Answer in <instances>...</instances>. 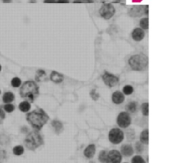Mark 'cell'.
Returning <instances> with one entry per match:
<instances>
[{"label": "cell", "instance_id": "31", "mask_svg": "<svg viewBox=\"0 0 173 163\" xmlns=\"http://www.w3.org/2000/svg\"><path fill=\"white\" fill-rule=\"evenodd\" d=\"M90 97H91V98H92L93 100L96 101V100L99 99L100 95L96 93V91H95V90H92V91H91V92H90Z\"/></svg>", "mask_w": 173, "mask_h": 163}, {"label": "cell", "instance_id": "7", "mask_svg": "<svg viewBox=\"0 0 173 163\" xmlns=\"http://www.w3.org/2000/svg\"><path fill=\"white\" fill-rule=\"evenodd\" d=\"M132 123V118L128 112H122L118 114L117 118V124L120 128L126 129L130 126Z\"/></svg>", "mask_w": 173, "mask_h": 163}, {"label": "cell", "instance_id": "35", "mask_svg": "<svg viewBox=\"0 0 173 163\" xmlns=\"http://www.w3.org/2000/svg\"><path fill=\"white\" fill-rule=\"evenodd\" d=\"M44 3H55L56 0H44Z\"/></svg>", "mask_w": 173, "mask_h": 163}, {"label": "cell", "instance_id": "4", "mask_svg": "<svg viewBox=\"0 0 173 163\" xmlns=\"http://www.w3.org/2000/svg\"><path fill=\"white\" fill-rule=\"evenodd\" d=\"M43 144V138L38 132H31L25 138V145L31 150H35Z\"/></svg>", "mask_w": 173, "mask_h": 163}, {"label": "cell", "instance_id": "2", "mask_svg": "<svg viewBox=\"0 0 173 163\" xmlns=\"http://www.w3.org/2000/svg\"><path fill=\"white\" fill-rule=\"evenodd\" d=\"M20 94L22 98H26L30 102H33L39 96V86L34 81L28 80L21 86Z\"/></svg>", "mask_w": 173, "mask_h": 163}, {"label": "cell", "instance_id": "22", "mask_svg": "<svg viewBox=\"0 0 173 163\" xmlns=\"http://www.w3.org/2000/svg\"><path fill=\"white\" fill-rule=\"evenodd\" d=\"M140 25L143 30H148L149 29V18L148 17H144L140 19Z\"/></svg>", "mask_w": 173, "mask_h": 163}, {"label": "cell", "instance_id": "18", "mask_svg": "<svg viewBox=\"0 0 173 163\" xmlns=\"http://www.w3.org/2000/svg\"><path fill=\"white\" fill-rule=\"evenodd\" d=\"M14 100V95L12 92H6L3 96V102L4 103H10Z\"/></svg>", "mask_w": 173, "mask_h": 163}, {"label": "cell", "instance_id": "15", "mask_svg": "<svg viewBox=\"0 0 173 163\" xmlns=\"http://www.w3.org/2000/svg\"><path fill=\"white\" fill-rule=\"evenodd\" d=\"M95 154V145H89L85 148V150H84V155L86 158H92Z\"/></svg>", "mask_w": 173, "mask_h": 163}, {"label": "cell", "instance_id": "34", "mask_svg": "<svg viewBox=\"0 0 173 163\" xmlns=\"http://www.w3.org/2000/svg\"><path fill=\"white\" fill-rule=\"evenodd\" d=\"M0 118L2 119L5 118V113H4V112L2 109H0Z\"/></svg>", "mask_w": 173, "mask_h": 163}, {"label": "cell", "instance_id": "26", "mask_svg": "<svg viewBox=\"0 0 173 163\" xmlns=\"http://www.w3.org/2000/svg\"><path fill=\"white\" fill-rule=\"evenodd\" d=\"M141 109H142V113L144 116H148L149 115V103H145L142 104V107H141Z\"/></svg>", "mask_w": 173, "mask_h": 163}, {"label": "cell", "instance_id": "1", "mask_svg": "<svg viewBox=\"0 0 173 163\" xmlns=\"http://www.w3.org/2000/svg\"><path fill=\"white\" fill-rule=\"evenodd\" d=\"M48 119L49 117L42 109H36L27 114L26 116V120L29 122V124L38 131L42 129V128L47 124Z\"/></svg>", "mask_w": 173, "mask_h": 163}, {"label": "cell", "instance_id": "6", "mask_svg": "<svg viewBox=\"0 0 173 163\" xmlns=\"http://www.w3.org/2000/svg\"><path fill=\"white\" fill-rule=\"evenodd\" d=\"M108 138L110 142L112 143V144H120L121 142H123V139H124V134H123V132L120 129L113 128L109 132Z\"/></svg>", "mask_w": 173, "mask_h": 163}, {"label": "cell", "instance_id": "36", "mask_svg": "<svg viewBox=\"0 0 173 163\" xmlns=\"http://www.w3.org/2000/svg\"><path fill=\"white\" fill-rule=\"evenodd\" d=\"M2 1H3V3H10V2H11L12 0H2Z\"/></svg>", "mask_w": 173, "mask_h": 163}, {"label": "cell", "instance_id": "24", "mask_svg": "<svg viewBox=\"0 0 173 163\" xmlns=\"http://www.w3.org/2000/svg\"><path fill=\"white\" fill-rule=\"evenodd\" d=\"M123 92L124 95L129 96V95L133 94V92H134V88H133V86H130V85H127V86H125L123 87Z\"/></svg>", "mask_w": 173, "mask_h": 163}, {"label": "cell", "instance_id": "28", "mask_svg": "<svg viewBox=\"0 0 173 163\" xmlns=\"http://www.w3.org/2000/svg\"><path fill=\"white\" fill-rule=\"evenodd\" d=\"M3 108H4V111L7 112V113H12L15 109L14 106L13 104H11V103H7L6 105H4Z\"/></svg>", "mask_w": 173, "mask_h": 163}, {"label": "cell", "instance_id": "9", "mask_svg": "<svg viewBox=\"0 0 173 163\" xmlns=\"http://www.w3.org/2000/svg\"><path fill=\"white\" fill-rule=\"evenodd\" d=\"M102 80H103L104 83L109 87H114L117 86L118 81H119V79L117 76L108 72H106L102 75Z\"/></svg>", "mask_w": 173, "mask_h": 163}, {"label": "cell", "instance_id": "3", "mask_svg": "<svg viewBox=\"0 0 173 163\" xmlns=\"http://www.w3.org/2000/svg\"><path fill=\"white\" fill-rule=\"evenodd\" d=\"M129 66L135 71H143L148 67V58L144 54H136L129 58Z\"/></svg>", "mask_w": 173, "mask_h": 163}, {"label": "cell", "instance_id": "33", "mask_svg": "<svg viewBox=\"0 0 173 163\" xmlns=\"http://www.w3.org/2000/svg\"><path fill=\"white\" fill-rule=\"evenodd\" d=\"M57 3H69V0H56Z\"/></svg>", "mask_w": 173, "mask_h": 163}, {"label": "cell", "instance_id": "20", "mask_svg": "<svg viewBox=\"0 0 173 163\" xmlns=\"http://www.w3.org/2000/svg\"><path fill=\"white\" fill-rule=\"evenodd\" d=\"M140 142L143 144H148L149 143V130L145 129L140 134Z\"/></svg>", "mask_w": 173, "mask_h": 163}, {"label": "cell", "instance_id": "14", "mask_svg": "<svg viewBox=\"0 0 173 163\" xmlns=\"http://www.w3.org/2000/svg\"><path fill=\"white\" fill-rule=\"evenodd\" d=\"M121 153L124 156L129 157L134 154V148L130 145H123V146L121 147Z\"/></svg>", "mask_w": 173, "mask_h": 163}, {"label": "cell", "instance_id": "21", "mask_svg": "<svg viewBox=\"0 0 173 163\" xmlns=\"http://www.w3.org/2000/svg\"><path fill=\"white\" fill-rule=\"evenodd\" d=\"M52 126L55 129L57 134L61 133L62 130H63V124L60 121H58V120H54V121L52 122Z\"/></svg>", "mask_w": 173, "mask_h": 163}, {"label": "cell", "instance_id": "12", "mask_svg": "<svg viewBox=\"0 0 173 163\" xmlns=\"http://www.w3.org/2000/svg\"><path fill=\"white\" fill-rule=\"evenodd\" d=\"M112 103L117 104V105H119V104H122V103L124 102L125 100V97H124V95L123 93H122L121 91H115L114 93L112 94Z\"/></svg>", "mask_w": 173, "mask_h": 163}, {"label": "cell", "instance_id": "23", "mask_svg": "<svg viewBox=\"0 0 173 163\" xmlns=\"http://www.w3.org/2000/svg\"><path fill=\"white\" fill-rule=\"evenodd\" d=\"M24 147L21 146V145H17V146L14 147L13 149V153H14L15 155H21L24 153Z\"/></svg>", "mask_w": 173, "mask_h": 163}, {"label": "cell", "instance_id": "19", "mask_svg": "<svg viewBox=\"0 0 173 163\" xmlns=\"http://www.w3.org/2000/svg\"><path fill=\"white\" fill-rule=\"evenodd\" d=\"M31 103H29V102H26V101H24L22 103H20L19 108H20V110L22 113H27L31 109Z\"/></svg>", "mask_w": 173, "mask_h": 163}, {"label": "cell", "instance_id": "29", "mask_svg": "<svg viewBox=\"0 0 173 163\" xmlns=\"http://www.w3.org/2000/svg\"><path fill=\"white\" fill-rule=\"evenodd\" d=\"M132 163H146L145 160L143 159L142 156L140 155H135L134 157L132 159Z\"/></svg>", "mask_w": 173, "mask_h": 163}, {"label": "cell", "instance_id": "25", "mask_svg": "<svg viewBox=\"0 0 173 163\" xmlns=\"http://www.w3.org/2000/svg\"><path fill=\"white\" fill-rule=\"evenodd\" d=\"M21 80H20V78L18 77H14L11 80V86L14 88H18V87H20L21 86Z\"/></svg>", "mask_w": 173, "mask_h": 163}, {"label": "cell", "instance_id": "13", "mask_svg": "<svg viewBox=\"0 0 173 163\" xmlns=\"http://www.w3.org/2000/svg\"><path fill=\"white\" fill-rule=\"evenodd\" d=\"M50 79L53 82H54V83L59 84L64 81V76L62 75V74H60V73L56 72V71H53V72L51 73Z\"/></svg>", "mask_w": 173, "mask_h": 163}, {"label": "cell", "instance_id": "27", "mask_svg": "<svg viewBox=\"0 0 173 163\" xmlns=\"http://www.w3.org/2000/svg\"><path fill=\"white\" fill-rule=\"evenodd\" d=\"M106 157H107V153L105 150H102L99 155V160L101 163H106Z\"/></svg>", "mask_w": 173, "mask_h": 163}, {"label": "cell", "instance_id": "16", "mask_svg": "<svg viewBox=\"0 0 173 163\" xmlns=\"http://www.w3.org/2000/svg\"><path fill=\"white\" fill-rule=\"evenodd\" d=\"M48 80V78L47 77V73L45 72L44 70L42 69H39L36 71V82H44Z\"/></svg>", "mask_w": 173, "mask_h": 163}, {"label": "cell", "instance_id": "32", "mask_svg": "<svg viewBox=\"0 0 173 163\" xmlns=\"http://www.w3.org/2000/svg\"><path fill=\"white\" fill-rule=\"evenodd\" d=\"M94 0H74V3H91Z\"/></svg>", "mask_w": 173, "mask_h": 163}, {"label": "cell", "instance_id": "8", "mask_svg": "<svg viewBox=\"0 0 173 163\" xmlns=\"http://www.w3.org/2000/svg\"><path fill=\"white\" fill-rule=\"evenodd\" d=\"M148 5H135L133 6L129 9V14L131 16L134 17H139L141 16L143 14H148Z\"/></svg>", "mask_w": 173, "mask_h": 163}, {"label": "cell", "instance_id": "17", "mask_svg": "<svg viewBox=\"0 0 173 163\" xmlns=\"http://www.w3.org/2000/svg\"><path fill=\"white\" fill-rule=\"evenodd\" d=\"M127 108V110L132 113H136L138 110V108H139V105H138L137 102H130V103L128 104V106L126 107Z\"/></svg>", "mask_w": 173, "mask_h": 163}, {"label": "cell", "instance_id": "10", "mask_svg": "<svg viewBox=\"0 0 173 163\" xmlns=\"http://www.w3.org/2000/svg\"><path fill=\"white\" fill-rule=\"evenodd\" d=\"M123 159L122 154L117 150H112L109 151L106 157V163H121Z\"/></svg>", "mask_w": 173, "mask_h": 163}, {"label": "cell", "instance_id": "11", "mask_svg": "<svg viewBox=\"0 0 173 163\" xmlns=\"http://www.w3.org/2000/svg\"><path fill=\"white\" fill-rule=\"evenodd\" d=\"M145 31L141 28H135L132 32V38L135 42H141L145 38Z\"/></svg>", "mask_w": 173, "mask_h": 163}, {"label": "cell", "instance_id": "5", "mask_svg": "<svg viewBox=\"0 0 173 163\" xmlns=\"http://www.w3.org/2000/svg\"><path fill=\"white\" fill-rule=\"evenodd\" d=\"M99 14L104 19L108 20V19H112L115 15L116 8L112 3H104L99 10Z\"/></svg>", "mask_w": 173, "mask_h": 163}, {"label": "cell", "instance_id": "30", "mask_svg": "<svg viewBox=\"0 0 173 163\" xmlns=\"http://www.w3.org/2000/svg\"><path fill=\"white\" fill-rule=\"evenodd\" d=\"M136 150L139 153H141L144 150V145H143V143L141 142H137L136 143Z\"/></svg>", "mask_w": 173, "mask_h": 163}, {"label": "cell", "instance_id": "39", "mask_svg": "<svg viewBox=\"0 0 173 163\" xmlns=\"http://www.w3.org/2000/svg\"><path fill=\"white\" fill-rule=\"evenodd\" d=\"M125 163H127V162H125Z\"/></svg>", "mask_w": 173, "mask_h": 163}, {"label": "cell", "instance_id": "37", "mask_svg": "<svg viewBox=\"0 0 173 163\" xmlns=\"http://www.w3.org/2000/svg\"><path fill=\"white\" fill-rule=\"evenodd\" d=\"M1 69H2V67H1V65H0V71H1Z\"/></svg>", "mask_w": 173, "mask_h": 163}, {"label": "cell", "instance_id": "38", "mask_svg": "<svg viewBox=\"0 0 173 163\" xmlns=\"http://www.w3.org/2000/svg\"><path fill=\"white\" fill-rule=\"evenodd\" d=\"M0 94H1V91H0Z\"/></svg>", "mask_w": 173, "mask_h": 163}]
</instances>
